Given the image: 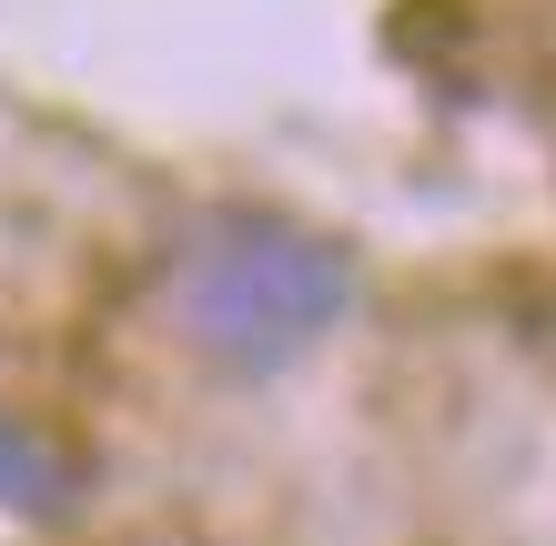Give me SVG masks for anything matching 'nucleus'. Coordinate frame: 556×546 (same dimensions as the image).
<instances>
[{"mask_svg":"<svg viewBox=\"0 0 556 546\" xmlns=\"http://www.w3.org/2000/svg\"><path fill=\"white\" fill-rule=\"evenodd\" d=\"M354 314V253L264 203H223L173 253V325L223 374H283Z\"/></svg>","mask_w":556,"mask_h":546,"instance_id":"obj_1","label":"nucleus"},{"mask_svg":"<svg viewBox=\"0 0 556 546\" xmlns=\"http://www.w3.org/2000/svg\"><path fill=\"white\" fill-rule=\"evenodd\" d=\"M81 506V466L30 426V415L0 405V517H30V526H61Z\"/></svg>","mask_w":556,"mask_h":546,"instance_id":"obj_2","label":"nucleus"}]
</instances>
